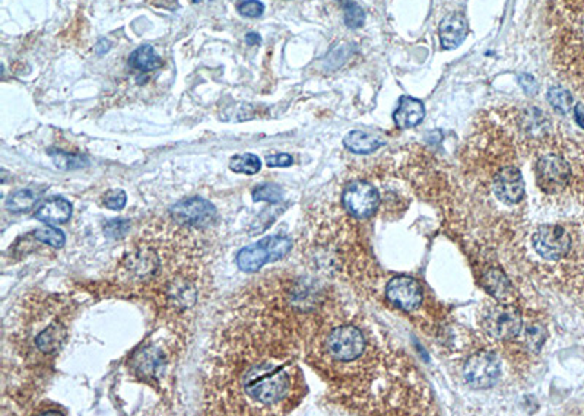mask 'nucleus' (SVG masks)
I'll use <instances>...</instances> for the list:
<instances>
[{
  "mask_svg": "<svg viewBox=\"0 0 584 416\" xmlns=\"http://www.w3.org/2000/svg\"><path fill=\"white\" fill-rule=\"evenodd\" d=\"M482 284H484V288L491 295L498 299L505 298L510 293V282L507 281V277L498 269L488 270L482 277Z\"/></svg>",
  "mask_w": 584,
  "mask_h": 416,
  "instance_id": "a211bd4d",
  "label": "nucleus"
},
{
  "mask_svg": "<svg viewBox=\"0 0 584 416\" xmlns=\"http://www.w3.org/2000/svg\"><path fill=\"white\" fill-rule=\"evenodd\" d=\"M149 2L158 8H165V9L177 8V0H149Z\"/></svg>",
  "mask_w": 584,
  "mask_h": 416,
  "instance_id": "2f4dec72",
  "label": "nucleus"
},
{
  "mask_svg": "<svg viewBox=\"0 0 584 416\" xmlns=\"http://www.w3.org/2000/svg\"><path fill=\"white\" fill-rule=\"evenodd\" d=\"M574 116H576V121L580 126L581 129H584V107L581 104H577L574 108Z\"/></svg>",
  "mask_w": 584,
  "mask_h": 416,
  "instance_id": "473e14b6",
  "label": "nucleus"
},
{
  "mask_svg": "<svg viewBox=\"0 0 584 416\" xmlns=\"http://www.w3.org/2000/svg\"><path fill=\"white\" fill-rule=\"evenodd\" d=\"M262 162L260 158L255 154H238L234 155L230 161V170L237 174L255 175L260 171Z\"/></svg>",
  "mask_w": 584,
  "mask_h": 416,
  "instance_id": "412c9836",
  "label": "nucleus"
},
{
  "mask_svg": "<svg viewBox=\"0 0 584 416\" xmlns=\"http://www.w3.org/2000/svg\"><path fill=\"white\" fill-rule=\"evenodd\" d=\"M378 193L365 181H353L342 193V205L353 218H370L378 206Z\"/></svg>",
  "mask_w": 584,
  "mask_h": 416,
  "instance_id": "9d476101",
  "label": "nucleus"
},
{
  "mask_svg": "<svg viewBox=\"0 0 584 416\" xmlns=\"http://www.w3.org/2000/svg\"><path fill=\"white\" fill-rule=\"evenodd\" d=\"M237 10L240 12V15L243 17L259 18L263 15L264 5L259 2V0H244V2L237 5Z\"/></svg>",
  "mask_w": 584,
  "mask_h": 416,
  "instance_id": "cd10ccee",
  "label": "nucleus"
},
{
  "mask_svg": "<svg viewBox=\"0 0 584 416\" xmlns=\"http://www.w3.org/2000/svg\"><path fill=\"white\" fill-rule=\"evenodd\" d=\"M344 145L353 154H371L378 148H382L383 142L370 133H365L362 130H352L345 136Z\"/></svg>",
  "mask_w": 584,
  "mask_h": 416,
  "instance_id": "dca6fc26",
  "label": "nucleus"
},
{
  "mask_svg": "<svg viewBox=\"0 0 584 416\" xmlns=\"http://www.w3.org/2000/svg\"><path fill=\"white\" fill-rule=\"evenodd\" d=\"M246 43L249 46H260L262 44V39H260V35L256 34V32H249L246 35Z\"/></svg>",
  "mask_w": 584,
  "mask_h": 416,
  "instance_id": "72a5a7b5",
  "label": "nucleus"
},
{
  "mask_svg": "<svg viewBox=\"0 0 584 416\" xmlns=\"http://www.w3.org/2000/svg\"><path fill=\"white\" fill-rule=\"evenodd\" d=\"M266 164H268V167H272V168L289 167L294 164V158H292L289 154H271L266 157Z\"/></svg>",
  "mask_w": 584,
  "mask_h": 416,
  "instance_id": "c756f323",
  "label": "nucleus"
},
{
  "mask_svg": "<svg viewBox=\"0 0 584 416\" xmlns=\"http://www.w3.org/2000/svg\"><path fill=\"white\" fill-rule=\"evenodd\" d=\"M518 83H520V86L523 88L525 92L529 94V95H536L538 91H539V85H538L536 79L529 73L518 75Z\"/></svg>",
  "mask_w": 584,
  "mask_h": 416,
  "instance_id": "7c9ffc66",
  "label": "nucleus"
},
{
  "mask_svg": "<svg viewBox=\"0 0 584 416\" xmlns=\"http://www.w3.org/2000/svg\"><path fill=\"white\" fill-rule=\"evenodd\" d=\"M251 197L255 201H269V204H278L284 197L282 188L276 184H262L253 188Z\"/></svg>",
  "mask_w": 584,
  "mask_h": 416,
  "instance_id": "5701e85b",
  "label": "nucleus"
},
{
  "mask_svg": "<svg viewBox=\"0 0 584 416\" xmlns=\"http://www.w3.org/2000/svg\"><path fill=\"white\" fill-rule=\"evenodd\" d=\"M438 35L441 47L446 50H454L459 47L469 35L467 19L460 12H451L444 17L440 22Z\"/></svg>",
  "mask_w": 584,
  "mask_h": 416,
  "instance_id": "ddd939ff",
  "label": "nucleus"
},
{
  "mask_svg": "<svg viewBox=\"0 0 584 416\" xmlns=\"http://www.w3.org/2000/svg\"><path fill=\"white\" fill-rule=\"evenodd\" d=\"M193 2H199V0H193Z\"/></svg>",
  "mask_w": 584,
  "mask_h": 416,
  "instance_id": "c9c22d12",
  "label": "nucleus"
},
{
  "mask_svg": "<svg viewBox=\"0 0 584 416\" xmlns=\"http://www.w3.org/2000/svg\"><path fill=\"white\" fill-rule=\"evenodd\" d=\"M292 248V241L285 235H269L260 241L241 248L237 255V266L246 273H255L264 264L284 259Z\"/></svg>",
  "mask_w": 584,
  "mask_h": 416,
  "instance_id": "20e7f679",
  "label": "nucleus"
},
{
  "mask_svg": "<svg viewBox=\"0 0 584 416\" xmlns=\"http://www.w3.org/2000/svg\"><path fill=\"white\" fill-rule=\"evenodd\" d=\"M344 19L348 28H361L365 22V12L358 3L348 0L344 2Z\"/></svg>",
  "mask_w": 584,
  "mask_h": 416,
  "instance_id": "393cba45",
  "label": "nucleus"
},
{
  "mask_svg": "<svg viewBox=\"0 0 584 416\" xmlns=\"http://www.w3.org/2000/svg\"><path fill=\"white\" fill-rule=\"evenodd\" d=\"M547 98L548 103L554 107L555 111L560 112V115H567L571 107H573V95L563 86H552L548 91Z\"/></svg>",
  "mask_w": 584,
  "mask_h": 416,
  "instance_id": "4be33fe9",
  "label": "nucleus"
},
{
  "mask_svg": "<svg viewBox=\"0 0 584 416\" xmlns=\"http://www.w3.org/2000/svg\"><path fill=\"white\" fill-rule=\"evenodd\" d=\"M50 157L53 158L56 166L61 170H75L85 166V158L79 155H70L69 152H61V150H50Z\"/></svg>",
  "mask_w": 584,
  "mask_h": 416,
  "instance_id": "a878e982",
  "label": "nucleus"
},
{
  "mask_svg": "<svg viewBox=\"0 0 584 416\" xmlns=\"http://www.w3.org/2000/svg\"><path fill=\"white\" fill-rule=\"evenodd\" d=\"M532 246L536 255L545 260L565 257L571 247L570 234L560 225H542L532 237Z\"/></svg>",
  "mask_w": 584,
  "mask_h": 416,
  "instance_id": "1a4fd4ad",
  "label": "nucleus"
},
{
  "mask_svg": "<svg viewBox=\"0 0 584 416\" xmlns=\"http://www.w3.org/2000/svg\"><path fill=\"white\" fill-rule=\"evenodd\" d=\"M110 50V43H108V40H106V39H101L99 41H98V44H97V47H95V52L98 53V55H104V53H107Z\"/></svg>",
  "mask_w": 584,
  "mask_h": 416,
  "instance_id": "f704fd0d",
  "label": "nucleus"
},
{
  "mask_svg": "<svg viewBox=\"0 0 584 416\" xmlns=\"http://www.w3.org/2000/svg\"><path fill=\"white\" fill-rule=\"evenodd\" d=\"M523 320L520 311L509 304H497L484 314L482 327L488 336L497 340H510L520 335Z\"/></svg>",
  "mask_w": 584,
  "mask_h": 416,
  "instance_id": "39448f33",
  "label": "nucleus"
},
{
  "mask_svg": "<svg viewBox=\"0 0 584 416\" xmlns=\"http://www.w3.org/2000/svg\"><path fill=\"white\" fill-rule=\"evenodd\" d=\"M129 228H130L129 221H126V219H113V221H108L106 224L104 232H106V235L108 238L119 239V238H121V237H124L126 234H128Z\"/></svg>",
  "mask_w": 584,
  "mask_h": 416,
  "instance_id": "bb28decb",
  "label": "nucleus"
},
{
  "mask_svg": "<svg viewBox=\"0 0 584 416\" xmlns=\"http://www.w3.org/2000/svg\"><path fill=\"white\" fill-rule=\"evenodd\" d=\"M536 179L543 192H561L571 179L570 164L560 154H545L536 162Z\"/></svg>",
  "mask_w": 584,
  "mask_h": 416,
  "instance_id": "6e6552de",
  "label": "nucleus"
},
{
  "mask_svg": "<svg viewBox=\"0 0 584 416\" xmlns=\"http://www.w3.org/2000/svg\"><path fill=\"white\" fill-rule=\"evenodd\" d=\"M72 204L63 197H53L38 208L34 213V218L46 222L48 225L65 224L72 217Z\"/></svg>",
  "mask_w": 584,
  "mask_h": 416,
  "instance_id": "2eb2a0df",
  "label": "nucleus"
},
{
  "mask_svg": "<svg viewBox=\"0 0 584 416\" xmlns=\"http://www.w3.org/2000/svg\"><path fill=\"white\" fill-rule=\"evenodd\" d=\"M386 297L393 306L403 311H413L422 304V288L412 277L398 276L386 286Z\"/></svg>",
  "mask_w": 584,
  "mask_h": 416,
  "instance_id": "9b49d317",
  "label": "nucleus"
},
{
  "mask_svg": "<svg viewBox=\"0 0 584 416\" xmlns=\"http://www.w3.org/2000/svg\"><path fill=\"white\" fill-rule=\"evenodd\" d=\"M129 65L139 72H152L162 66V60L155 53L154 47L146 44L136 48L129 56Z\"/></svg>",
  "mask_w": 584,
  "mask_h": 416,
  "instance_id": "f3484780",
  "label": "nucleus"
},
{
  "mask_svg": "<svg viewBox=\"0 0 584 416\" xmlns=\"http://www.w3.org/2000/svg\"><path fill=\"white\" fill-rule=\"evenodd\" d=\"M69 302L61 297L47 295L46 302L35 304V314L23 321L21 337L23 340L25 357L37 361L52 358L66 344L69 336Z\"/></svg>",
  "mask_w": 584,
  "mask_h": 416,
  "instance_id": "f03ea898",
  "label": "nucleus"
},
{
  "mask_svg": "<svg viewBox=\"0 0 584 416\" xmlns=\"http://www.w3.org/2000/svg\"><path fill=\"white\" fill-rule=\"evenodd\" d=\"M494 195L505 205H516L525 197V180L518 168H501L492 181Z\"/></svg>",
  "mask_w": 584,
  "mask_h": 416,
  "instance_id": "f8f14e48",
  "label": "nucleus"
},
{
  "mask_svg": "<svg viewBox=\"0 0 584 416\" xmlns=\"http://www.w3.org/2000/svg\"><path fill=\"white\" fill-rule=\"evenodd\" d=\"M126 201H128V196L120 188L110 190L104 196V205L111 210H121L126 206Z\"/></svg>",
  "mask_w": 584,
  "mask_h": 416,
  "instance_id": "c85d7f7f",
  "label": "nucleus"
},
{
  "mask_svg": "<svg viewBox=\"0 0 584 416\" xmlns=\"http://www.w3.org/2000/svg\"><path fill=\"white\" fill-rule=\"evenodd\" d=\"M322 350L332 362H353L365 352V337L358 327L351 324L336 326L324 336Z\"/></svg>",
  "mask_w": 584,
  "mask_h": 416,
  "instance_id": "7ed1b4c3",
  "label": "nucleus"
},
{
  "mask_svg": "<svg viewBox=\"0 0 584 416\" xmlns=\"http://www.w3.org/2000/svg\"><path fill=\"white\" fill-rule=\"evenodd\" d=\"M288 313L241 293L211 349L205 410L212 415H282L298 405L302 380L292 361Z\"/></svg>",
  "mask_w": 584,
  "mask_h": 416,
  "instance_id": "f257e3e1",
  "label": "nucleus"
},
{
  "mask_svg": "<svg viewBox=\"0 0 584 416\" xmlns=\"http://www.w3.org/2000/svg\"><path fill=\"white\" fill-rule=\"evenodd\" d=\"M38 195L31 190V188H25V190H18L14 195H10L6 200V208L10 212L21 213V212H28L34 208L37 204Z\"/></svg>",
  "mask_w": 584,
  "mask_h": 416,
  "instance_id": "aec40b11",
  "label": "nucleus"
},
{
  "mask_svg": "<svg viewBox=\"0 0 584 416\" xmlns=\"http://www.w3.org/2000/svg\"><path fill=\"white\" fill-rule=\"evenodd\" d=\"M34 238L38 239V241H41L43 244L52 246L55 248H60L66 243L65 234L55 228V226H43V228H38L34 232Z\"/></svg>",
  "mask_w": 584,
  "mask_h": 416,
  "instance_id": "b1692460",
  "label": "nucleus"
},
{
  "mask_svg": "<svg viewBox=\"0 0 584 416\" xmlns=\"http://www.w3.org/2000/svg\"><path fill=\"white\" fill-rule=\"evenodd\" d=\"M171 221L182 226L202 230L209 226L217 218V209L211 201L200 197H190L177 201L170 208Z\"/></svg>",
  "mask_w": 584,
  "mask_h": 416,
  "instance_id": "423d86ee",
  "label": "nucleus"
},
{
  "mask_svg": "<svg viewBox=\"0 0 584 416\" xmlns=\"http://www.w3.org/2000/svg\"><path fill=\"white\" fill-rule=\"evenodd\" d=\"M463 375L466 383L472 388H489L498 382L501 364L492 352L480 350L467 359Z\"/></svg>",
  "mask_w": 584,
  "mask_h": 416,
  "instance_id": "0eeeda50",
  "label": "nucleus"
},
{
  "mask_svg": "<svg viewBox=\"0 0 584 416\" xmlns=\"http://www.w3.org/2000/svg\"><path fill=\"white\" fill-rule=\"evenodd\" d=\"M425 117V107L422 101L403 95L400 98V103L398 110L393 112V120H395L399 129H412L420 124Z\"/></svg>",
  "mask_w": 584,
  "mask_h": 416,
  "instance_id": "4468645a",
  "label": "nucleus"
},
{
  "mask_svg": "<svg viewBox=\"0 0 584 416\" xmlns=\"http://www.w3.org/2000/svg\"><path fill=\"white\" fill-rule=\"evenodd\" d=\"M164 362V355L158 349H145L137 355L136 371L142 377L155 375Z\"/></svg>",
  "mask_w": 584,
  "mask_h": 416,
  "instance_id": "6ab92c4d",
  "label": "nucleus"
}]
</instances>
